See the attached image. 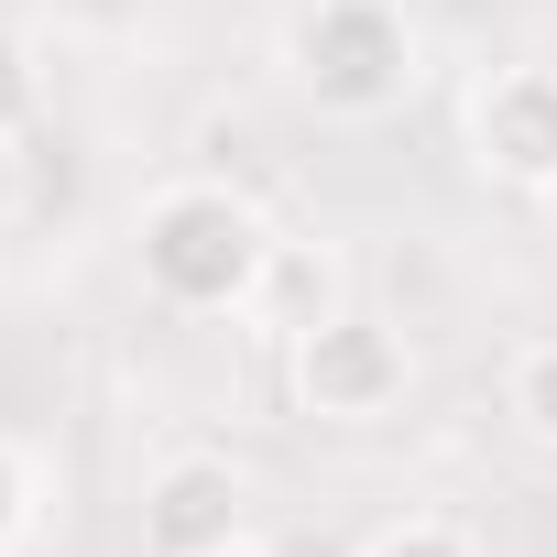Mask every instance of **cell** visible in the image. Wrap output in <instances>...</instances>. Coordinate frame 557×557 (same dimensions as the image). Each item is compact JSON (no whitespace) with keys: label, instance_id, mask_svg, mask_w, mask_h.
<instances>
[{"label":"cell","instance_id":"obj_2","mask_svg":"<svg viewBox=\"0 0 557 557\" xmlns=\"http://www.w3.org/2000/svg\"><path fill=\"white\" fill-rule=\"evenodd\" d=\"M285 77L329 121H383V110H405L426 55H416V23L394 12V0H307V12L285 23Z\"/></svg>","mask_w":557,"mask_h":557},{"label":"cell","instance_id":"obj_10","mask_svg":"<svg viewBox=\"0 0 557 557\" xmlns=\"http://www.w3.org/2000/svg\"><path fill=\"white\" fill-rule=\"evenodd\" d=\"M23 208V164H12V143H0V219Z\"/></svg>","mask_w":557,"mask_h":557},{"label":"cell","instance_id":"obj_5","mask_svg":"<svg viewBox=\"0 0 557 557\" xmlns=\"http://www.w3.org/2000/svg\"><path fill=\"white\" fill-rule=\"evenodd\" d=\"M470 153H481V175L546 197V186H557V66H503V77H481V99H470Z\"/></svg>","mask_w":557,"mask_h":557},{"label":"cell","instance_id":"obj_8","mask_svg":"<svg viewBox=\"0 0 557 557\" xmlns=\"http://www.w3.org/2000/svg\"><path fill=\"white\" fill-rule=\"evenodd\" d=\"M34 99H45V77H34V45H23V34H0V143H12V132L34 121Z\"/></svg>","mask_w":557,"mask_h":557},{"label":"cell","instance_id":"obj_3","mask_svg":"<svg viewBox=\"0 0 557 557\" xmlns=\"http://www.w3.org/2000/svg\"><path fill=\"white\" fill-rule=\"evenodd\" d=\"M296 405L318 416V426H383L405 394H416V350H405V329L394 318H372V307H318L307 329H296Z\"/></svg>","mask_w":557,"mask_h":557},{"label":"cell","instance_id":"obj_9","mask_svg":"<svg viewBox=\"0 0 557 557\" xmlns=\"http://www.w3.org/2000/svg\"><path fill=\"white\" fill-rule=\"evenodd\" d=\"M23 524H34V459L0 437V546H23Z\"/></svg>","mask_w":557,"mask_h":557},{"label":"cell","instance_id":"obj_4","mask_svg":"<svg viewBox=\"0 0 557 557\" xmlns=\"http://www.w3.org/2000/svg\"><path fill=\"white\" fill-rule=\"evenodd\" d=\"M240 535H251V481L230 459L186 448V459H164L143 481V546L153 557H230Z\"/></svg>","mask_w":557,"mask_h":557},{"label":"cell","instance_id":"obj_11","mask_svg":"<svg viewBox=\"0 0 557 557\" xmlns=\"http://www.w3.org/2000/svg\"><path fill=\"white\" fill-rule=\"evenodd\" d=\"M546 219H557V186H546Z\"/></svg>","mask_w":557,"mask_h":557},{"label":"cell","instance_id":"obj_1","mask_svg":"<svg viewBox=\"0 0 557 557\" xmlns=\"http://www.w3.org/2000/svg\"><path fill=\"white\" fill-rule=\"evenodd\" d=\"M132 262H143V285H153L164 307H186V318H230V307L262 296V273H273V230H262V208H251L240 186L186 175V186L143 197Z\"/></svg>","mask_w":557,"mask_h":557},{"label":"cell","instance_id":"obj_6","mask_svg":"<svg viewBox=\"0 0 557 557\" xmlns=\"http://www.w3.org/2000/svg\"><path fill=\"white\" fill-rule=\"evenodd\" d=\"M503 405H513V426H524L535 448H557V339H524V350H513Z\"/></svg>","mask_w":557,"mask_h":557},{"label":"cell","instance_id":"obj_7","mask_svg":"<svg viewBox=\"0 0 557 557\" xmlns=\"http://www.w3.org/2000/svg\"><path fill=\"white\" fill-rule=\"evenodd\" d=\"M361 557H481V546H470V535H459L448 513H405V524H383V535H372Z\"/></svg>","mask_w":557,"mask_h":557}]
</instances>
